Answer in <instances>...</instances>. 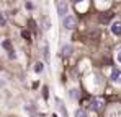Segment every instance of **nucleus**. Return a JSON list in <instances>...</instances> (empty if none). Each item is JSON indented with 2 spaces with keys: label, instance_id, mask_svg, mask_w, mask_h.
<instances>
[{
  "label": "nucleus",
  "instance_id": "nucleus-11",
  "mask_svg": "<svg viewBox=\"0 0 121 117\" xmlns=\"http://www.w3.org/2000/svg\"><path fill=\"white\" fill-rule=\"evenodd\" d=\"M2 46H3V49H5V51H8V52H12V46H10V41H8V39H3V42H2Z\"/></svg>",
  "mask_w": 121,
  "mask_h": 117
},
{
  "label": "nucleus",
  "instance_id": "nucleus-3",
  "mask_svg": "<svg viewBox=\"0 0 121 117\" xmlns=\"http://www.w3.org/2000/svg\"><path fill=\"white\" fill-rule=\"evenodd\" d=\"M110 29H111V33H113V36H121V20H115L113 23H111V26H110Z\"/></svg>",
  "mask_w": 121,
  "mask_h": 117
},
{
  "label": "nucleus",
  "instance_id": "nucleus-10",
  "mask_svg": "<svg viewBox=\"0 0 121 117\" xmlns=\"http://www.w3.org/2000/svg\"><path fill=\"white\" fill-rule=\"evenodd\" d=\"M75 117H88V114H87L85 109H77L75 111Z\"/></svg>",
  "mask_w": 121,
  "mask_h": 117
},
{
  "label": "nucleus",
  "instance_id": "nucleus-15",
  "mask_svg": "<svg viewBox=\"0 0 121 117\" xmlns=\"http://www.w3.org/2000/svg\"><path fill=\"white\" fill-rule=\"evenodd\" d=\"M5 23H7L5 21V15H2V26H5Z\"/></svg>",
  "mask_w": 121,
  "mask_h": 117
},
{
  "label": "nucleus",
  "instance_id": "nucleus-12",
  "mask_svg": "<svg viewBox=\"0 0 121 117\" xmlns=\"http://www.w3.org/2000/svg\"><path fill=\"white\" fill-rule=\"evenodd\" d=\"M59 107H60V114H62V117H67V111L62 107V104H60V102H59Z\"/></svg>",
  "mask_w": 121,
  "mask_h": 117
},
{
  "label": "nucleus",
  "instance_id": "nucleus-6",
  "mask_svg": "<svg viewBox=\"0 0 121 117\" xmlns=\"http://www.w3.org/2000/svg\"><path fill=\"white\" fill-rule=\"evenodd\" d=\"M72 46L70 44H64L62 47H60V55H64V57H69L70 54H72Z\"/></svg>",
  "mask_w": 121,
  "mask_h": 117
},
{
  "label": "nucleus",
  "instance_id": "nucleus-13",
  "mask_svg": "<svg viewBox=\"0 0 121 117\" xmlns=\"http://www.w3.org/2000/svg\"><path fill=\"white\" fill-rule=\"evenodd\" d=\"M26 8H28V10H33V8H35L33 2H26Z\"/></svg>",
  "mask_w": 121,
  "mask_h": 117
},
{
  "label": "nucleus",
  "instance_id": "nucleus-1",
  "mask_svg": "<svg viewBox=\"0 0 121 117\" xmlns=\"http://www.w3.org/2000/svg\"><path fill=\"white\" fill-rule=\"evenodd\" d=\"M56 7H57V15L59 16H62V18L67 16V13H69V3L65 0H57Z\"/></svg>",
  "mask_w": 121,
  "mask_h": 117
},
{
  "label": "nucleus",
  "instance_id": "nucleus-9",
  "mask_svg": "<svg viewBox=\"0 0 121 117\" xmlns=\"http://www.w3.org/2000/svg\"><path fill=\"white\" fill-rule=\"evenodd\" d=\"M69 96L72 98V99H79V96H80V91H79L77 88H74V90H70V91H69Z\"/></svg>",
  "mask_w": 121,
  "mask_h": 117
},
{
  "label": "nucleus",
  "instance_id": "nucleus-16",
  "mask_svg": "<svg viewBox=\"0 0 121 117\" xmlns=\"http://www.w3.org/2000/svg\"><path fill=\"white\" fill-rule=\"evenodd\" d=\"M75 2H77V3H80V2H83V0H75Z\"/></svg>",
  "mask_w": 121,
  "mask_h": 117
},
{
  "label": "nucleus",
  "instance_id": "nucleus-8",
  "mask_svg": "<svg viewBox=\"0 0 121 117\" xmlns=\"http://www.w3.org/2000/svg\"><path fill=\"white\" fill-rule=\"evenodd\" d=\"M25 109L28 111V114H30L31 117H39L38 114H36V112H35V107H33L31 104H26V106H25Z\"/></svg>",
  "mask_w": 121,
  "mask_h": 117
},
{
  "label": "nucleus",
  "instance_id": "nucleus-14",
  "mask_svg": "<svg viewBox=\"0 0 121 117\" xmlns=\"http://www.w3.org/2000/svg\"><path fill=\"white\" fill-rule=\"evenodd\" d=\"M116 60H118V63L121 65V51H118V52H116Z\"/></svg>",
  "mask_w": 121,
  "mask_h": 117
},
{
  "label": "nucleus",
  "instance_id": "nucleus-7",
  "mask_svg": "<svg viewBox=\"0 0 121 117\" xmlns=\"http://www.w3.org/2000/svg\"><path fill=\"white\" fill-rule=\"evenodd\" d=\"M33 70H35V73H43L44 72V63L43 62H36L35 67H33Z\"/></svg>",
  "mask_w": 121,
  "mask_h": 117
},
{
  "label": "nucleus",
  "instance_id": "nucleus-5",
  "mask_svg": "<svg viewBox=\"0 0 121 117\" xmlns=\"http://www.w3.org/2000/svg\"><path fill=\"white\" fill-rule=\"evenodd\" d=\"M110 78H111V81H113L115 85H121V72L118 68H113V70H111Z\"/></svg>",
  "mask_w": 121,
  "mask_h": 117
},
{
  "label": "nucleus",
  "instance_id": "nucleus-2",
  "mask_svg": "<svg viewBox=\"0 0 121 117\" xmlns=\"http://www.w3.org/2000/svg\"><path fill=\"white\" fill-rule=\"evenodd\" d=\"M75 24H77V21H75V18L72 15H67V16H64V20H62V26L65 29H74Z\"/></svg>",
  "mask_w": 121,
  "mask_h": 117
},
{
  "label": "nucleus",
  "instance_id": "nucleus-17",
  "mask_svg": "<svg viewBox=\"0 0 121 117\" xmlns=\"http://www.w3.org/2000/svg\"><path fill=\"white\" fill-rule=\"evenodd\" d=\"M103 2H110V0H103Z\"/></svg>",
  "mask_w": 121,
  "mask_h": 117
},
{
  "label": "nucleus",
  "instance_id": "nucleus-4",
  "mask_svg": "<svg viewBox=\"0 0 121 117\" xmlns=\"http://www.w3.org/2000/svg\"><path fill=\"white\" fill-rule=\"evenodd\" d=\"M90 107H92V111H101L103 107H105V101L103 99H93L92 102H90Z\"/></svg>",
  "mask_w": 121,
  "mask_h": 117
}]
</instances>
